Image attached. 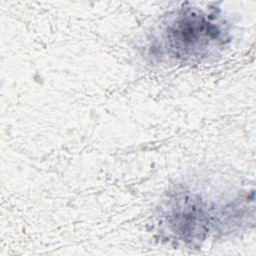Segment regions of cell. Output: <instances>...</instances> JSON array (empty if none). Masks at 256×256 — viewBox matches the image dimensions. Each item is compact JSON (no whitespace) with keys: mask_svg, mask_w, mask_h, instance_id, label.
Listing matches in <instances>:
<instances>
[{"mask_svg":"<svg viewBox=\"0 0 256 256\" xmlns=\"http://www.w3.org/2000/svg\"><path fill=\"white\" fill-rule=\"evenodd\" d=\"M221 30L203 12L187 9L166 26L161 37L170 57L187 59L202 56L213 42L220 39Z\"/></svg>","mask_w":256,"mask_h":256,"instance_id":"1","label":"cell"}]
</instances>
